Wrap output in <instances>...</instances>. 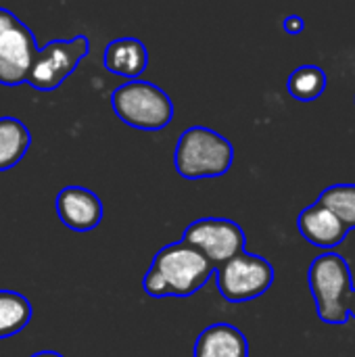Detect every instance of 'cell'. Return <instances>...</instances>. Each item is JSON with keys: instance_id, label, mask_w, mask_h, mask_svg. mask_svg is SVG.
I'll return each mask as SVG.
<instances>
[{"instance_id": "obj_1", "label": "cell", "mask_w": 355, "mask_h": 357, "mask_svg": "<svg viewBox=\"0 0 355 357\" xmlns=\"http://www.w3.org/2000/svg\"><path fill=\"white\" fill-rule=\"evenodd\" d=\"M216 266L184 243L165 245L144 274L142 287L149 297H190L213 276Z\"/></svg>"}, {"instance_id": "obj_2", "label": "cell", "mask_w": 355, "mask_h": 357, "mask_svg": "<svg viewBox=\"0 0 355 357\" xmlns=\"http://www.w3.org/2000/svg\"><path fill=\"white\" fill-rule=\"evenodd\" d=\"M234 161V149L228 138L205 126H192L178 138L174 163L184 180L220 178L228 174Z\"/></svg>"}, {"instance_id": "obj_3", "label": "cell", "mask_w": 355, "mask_h": 357, "mask_svg": "<svg viewBox=\"0 0 355 357\" xmlns=\"http://www.w3.org/2000/svg\"><path fill=\"white\" fill-rule=\"evenodd\" d=\"M312 297L316 301L318 318L324 324L341 326L349 320L347 301L352 295V268L347 259L335 251L318 255L308 272Z\"/></svg>"}, {"instance_id": "obj_4", "label": "cell", "mask_w": 355, "mask_h": 357, "mask_svg": "<svg viewBox=\"0 0 355 357\" xmlns=\"http://www.w3.org/2000/svg\"><path fill=\"white\" fill-rule=\"evenodd\" d=\"M111 107L130 128L157 132L174 119V102L163 88L144 79H130L113 90Z\"/></svg>"}, {"instance_id": "obj_5", "label": "cell", "mask_w": 355, "mask_h": 357, "mask_svg": "<svg viewBox=\"0 0 355 357\" xmlns=\"http://www.w3.org/2000/svg\"><path fill=\"white\" fill-rule=\"evenodd\" d=\"M220 295L230 303H243L266 295L274 282V268L266 257L241 251L216 268Z\"/></svg>"}, {"instance_id": "obj_6", "label": "cell", "mask_w": 355, "mask_h": 357, "mask_svg": "<svg viewBox=\"0 0 355 357\" xmlns=\"http://www.w3.org/2000/svg\"><path fill=\"white\" fill-rule=\"evenodd\" d=\"M88 52V36H75L71 40H50L46 46L38 48L25 84L40 92L56 90L77 69L80 61Z\"/></svg>"}, {"instance_id": "obj_7", "label": "cell", "mask_w": 355, "mask_h": 357, "mask_svg": "<svg viewBox=\"0 0 355 357\" xmlns=\"http://www.w3.org/2000/svg\"><path fill=\"white\" fill-rule=\"evenodd\" d=\"M180 243L197 249L218 268L224 261H228L230 257L245 251L247 236H245L243 228L232 220L203 218V220L192 222L184 230Z\"/></svg>"}, {"instance_id": "obj_8", "label": "cell", "mask_w": 355, "mask_h": 357, "mask_svg": "<svg viewBox=\"0 0 355 357\" xmlns=\"http://www.w3.org/2000/svg\"><path fill=\"white\" fill-rule=\"evenodd\" d=\"M36 52L38 42L33 31L17 19L0 33V86L25 84Z\"/></svg>"}, {"instance_id": "obj_9", "label": "cell", "mask_w": 355, "mask_h": 357, "mask_svg": "<svg viewBox=\"0 0 355 357\" xmlns=\"http://www.w3.org/2000/svg\"><path fill=\"white\" fill-rule=\"evenodd\" d=\"M103 201L84 186H65L56 195V215L73 232H90L103 222Z\"/></svg>"}, {"instance_id": "obj_10", "label": "cell", "mask_w": 355, "mask_h": 357, "mask_svg": "<svg viewBox=\"0 0 355 357\" xmlns=\"http://www.w3.org/2000/svg\"><path fill=\"white\" fill-rule=\"evenodd\" d=\"M297 228L310 245L326 251L339 247L349 234V230L341 224V220L320 203H314L299 213Z\"/></svg>"}, {"instance_id": "obj_11", "label": "cell", "mask_w": 355, "mask_h": 357, "mask_svg": "<svg viewBox=\"0 0 355 357\" xmlns=\"http://www.w3.org/2000/svg\"><path fill=\"white\" fill-rule=\"evenodd\" d=\"M195 357H249L247 337L232 324L207 326L195 343Z\"/></svg>"}, {"instance_id": "obj_12", "label": "cell", "mask_w": 355, "mask_h": 357, "mask_svg": "<svg viewBox=\"0 0 355 357\" xmlns=\"http://www.w3.org/2000/svg\"><path fill=\"white\" fill-rule=\"evenodd\" d=\"M103 61L107 71L128 79H138L149 65V52L138 38H117L107 44Z\"/></svg>"}, {"instance_id": "obj_13", "label": "cell", "mask_w": 355, "mask_h": 357, "mask_svg": "<svg viewBox=\"0 0 355 357\" xmlns=\"http://www.w3.org/2000/svg\"><path fill=\"white\" fill-rule=\"evenodd\" d=\"M31 134L17 117H0V172L15 167L29 151Z\"/></svg>"}, {"instance_id": "obj_14", "label": "cell", "mask_w": 355, "mask_h": 357, "mask_svg": "<svg viewBox=\"0 0 355 357\" xmlns=\"http://www.w3.org/2000/svg\"><path fill=\"white\" fill-rule=\"evenodd\" d=\"M31 320V303L15 293L0 289V341L19 335Z\"/></svg>"}, {"instance_id": "obj_15", "label": "cell", "mask_w": 355, "mask_h": 357, "mask_svg": "<svg viewBox=\"0 0 355 357\" xmlns=\"http://www.w3.org/2000/svg\"><path fill=\"white\" fill-rule=\"evenodd\" d=\"M287 86L293 98L312 102L320 98L322 92L326 90V73L318 65H301L289 75Z\"/></svg>"}, {"instance_id": "obj_16", "label": "cell", "mask_w": 355, "mask_h": 357, "mask_svg": "<svg viewBox=\"0 0 355 357\" xmlns=\"http://www.w3.org/2000/svg\"><path fill=\"white\" fill-rule=\"evenodd\" d=\"M333 211L347 230H355V184H335L322 190L316 201Z\"/></svg>"}, {"instance_id": "obj_17", "label": "cell", "mask_w": 355, "mask_h": 357, "mask_svg": "<svg viewBox=\"0 0 355 357\" xmlns=\"http://www.w3.org/2000/svg\"><path fill=\"white\" fill-rule=\"evenodd\" d=\"M282 27H285V31H287L289 36H299V33L305 29V21H303V17H299V15H289V17L282 21Z\"/></svg>"}, {"instance_id": "obj_18", "label": "cell", "mask_w": 355, "mask_h": 357, "mask_svg": "<svg viewBox=\"0 0 355 357\" xmlns=\"http://www.w3.org/2000/svg\"><path fill=\"white\" fill-rule=\"evenodd\" d=\"M15 21H17V17H15L8 8H2V6H0V33H2L4 29H8Z\"/></svg>"}, {"instance_id": "obj_19", "label": "cell", "mask_w": 355, "mask_h": 357, "mask_svg": "<svg viewBox=\"0 0 355 357\" xmlns=\"http://www.w3.org/2000/svg\"><path fill=\"white\" fill-rule=\"evenodd\" d=\"M347 310H349V318H355V289H352L349 301H347Z\"/></svg>"}, {"instance_id": "obj_20", "label": "cell", "mask_w": 355, "mask_h": 357, "mask_svg": "<svg viewBox=\"0 0 355 357\" xmlns=\"http://www.w3.org/2000/svg\"><path fill=\"white\" fill-rule=\"evenodd\" d=\"M31 357H63L59 351H38V354H33Z\"/></svg>"}]
</instances>
